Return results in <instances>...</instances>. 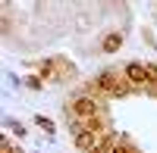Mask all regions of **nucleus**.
<instances>
[{
	"mask_svg": "<svg viewBox=\"0 0 157 153\" xmlns=\"http://www.w3.org/2000/svg\"><path fill=\"white\" fill-rule=\"evenodd\" d=\"M66 69L60 59H44L41 62V78H60V72Z\"/></svg>",
	"mask_w": 157,
	"mask_h": 153,
	"instance_id": "obj_4",
	"label": "nucleus"
},
{
	"mask_svg": "<svg viewBox=\"0 0 157 153\" xmlns=\"http://www.w3.org/2000/svg\"><path fill=\"white\" fill-rule=\"evenodd\" d=\"M69 112H72V116L75 119H88V116H101V112H98V100L94 97H75L72 100V103H69Z\"/></svg>",
	"mask_w": 157,
	"mask_h": 153,
	"instance_id": "obj_2",
	"label": "nucleus"
},
{
	"mask_svg": "<svg viewBox=\"0 0 157 153\" xmlns=\"http://www.w3.org/2000/svg\"><path fill=\"white\" fill-rule=\"evenodd\" d=\"M126 78H129V84H135V87H148V69L141 66V62H129V66H126Z\"/></svg>",
	"mask_w": 157,
	"mask_h": 153,
	"instance_id": "obj_3",
	"label": "nucleus"
},
{
	"mask_svg": "<svg viewBox=\"0 0 157 153\" xmlns=\"http://www.w3.org/2000/svg\"><path fill=\"white\" fill-rule=\"evenodd\" d=\"M120 44H123V34H107L104 37V50H107V53H113V50H120Z\"/></svg>",
	"mask_w": 157,
	"mask_h": 153,
	"instance_id": "obj_5",
	"label": "nucleus"
},
{
	"mask_svg": "<svg viewBox=\"0 0 157 153\" xmlns=\"http://www.w3.org/2000/svg\"><path fill=\"white\" fill-rule=\"evenodd\" d=\"M35 122H38V125H41V128H44V131H54V122H50V119H44V116H38Z\"/></svg>",
	"mask_w": 157,
	"mask_h": 153,
	"instance_id": "obj_7",
	"label": "nucleus"
},
{
	"mask_svg": "<svg viewBox=\"0 0 157 153\" xmlns=\"http://www.w3.org/2000/svg\"><path fill=\"white\" fill-rule=\"evenodd\" d=\"M0 153H22L19 147H13L10 141H0Z\"/></svg>",
	"mask_w": 157,
	"mask_h": 153,
	"instance_id": "obj_6",
	"label": "nucleus"
},
{
	"mask_svg": "<svg viewBox=\"0 0 157 153\" xmlns=\"http://www.w3.org/2000/svg\"><path fill=\"white\" fill-rule=\"evenodd\" d=\"M113 153H138V150H135V147H129V144H116Z\"/></svg>",
	"mask_w": 157,
	"mask_h": 153,
	"instance_id": "obj_8",
	"label": "nucleus"
},
{
	"mask_svg": "<svg viewBox=\"0 0 157 153\" xmlns=\"http://www.w3.org/2000/svg\"><path fill=\"white\" fill-rule=\"evenodd\" d=\"M98 87H104V91L113 94V97H129V94H132L129 78H120V75H113V72H104L98 78Z\"/></svg>",
	"mask_w": 157,
	"mask_h": 153,
	"instance_id": "obj_1",
	"label": "nucleus"
}]
</instances>
